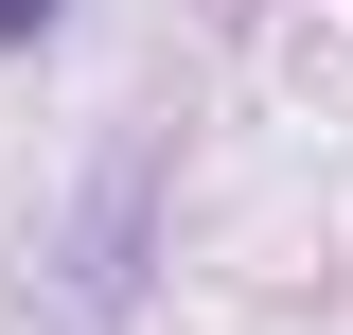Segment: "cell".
<instances>
[{
    "label": "cell",
    "instance_id": "7a4b0ae2",
    "mask_svg": "<svg viewBox=\"0 0 353 335\" xmlns=\"http://www.w3.org/2000/svg\"><path fill=\"white\" fill-rule=\"evenodd\" d=\"M71 36V0H0V53H53Z\"/></svg>",
    "mask_w": 353,
    "mask_h": 335
},
{
    "label": "cell",
    "instance_id": "6da1fadb",
    "mask_svg": "<svg viewBox=\"0 0 353 335\" xmlns=\"http://www.w3.org/2000/svg\"><path fill=\"white\" fill-rule=\"evenodd\" d=\"M141 230H159V159H106L71 212V318H124L141 300Z\"/></svg>",
    "mask_w": 353,
    "mask_h": 335
}]
</instances>
